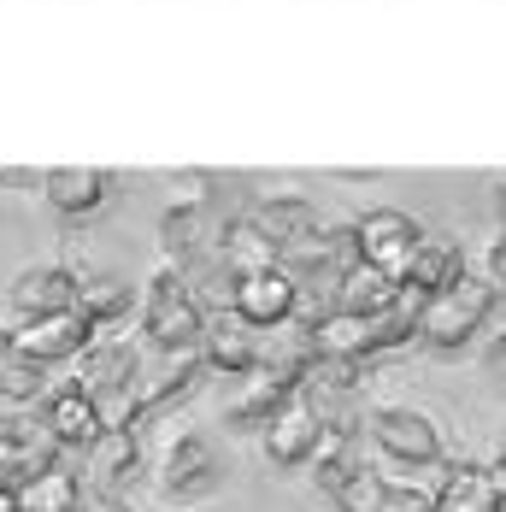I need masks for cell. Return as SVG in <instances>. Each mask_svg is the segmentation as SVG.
Returning a JSON list of instances; mask_svg holds the SVG:
<instances>
[{
  "mask_svg": "<svg viewBox=\"0 0 506 512\" xmlns=\"http://www.w3.org/2000/svg\"><path fill=\"white\" fill-rule=\"evenodd\" d=\"M53 430L42 436H30L24 424H12V418H0V495H24L42 471H53Z\"/></svg>",
  "mask_w": 506,
  "mask_h": 512,
  "instance_id": "cell-1",
  "label": "cell"
},
{
  "mask_svg": "<svg viewBox=\"0 0 506 512\" xmlns=\"http://www.w3.org/2000/svg\"><path fill=\"white\" fill-rule=\"evenodd\" d=\"M89 336H95V318L83 307H65V312H42V318H30L24 330H18V348L30 359H71L89 348Z\"/></svg>",
  "mask_w": 506,
  "mask_h": 512,
  "instance_id": "cell-2",
  "label": "cell"
},
{
  "mask_svg": "<svg viewBox=\"0 0 506 512\" xmlns=\"http://www.w3.org/2000/svg\"><path fill=\"white\" fill-rule=\"evenodd\" d=\"M371 436H377V448H383V454L412 460V465H430L436 454H442L436 424H430L424 412H406V407H383V412H377V424H371Z\"/></svg>",
  "mask_w": 506,
  "mask_h": 512,
  "instance_id": "cell-3",
  "label": "cell"
},
{
  "mask_svg": "<svg viewBox=\"0 0 506 512\" xmlns=\"http://www.w3.org/2000/svg\"><path fill=\"white\" fill-rule=\"evenodd\" d=\"M48 430L59 448H95L106 430V412L89 389H59L48 401Z\"/></svg>",
  "mask_w": 506,
  "mask_h": 512,
  "instance_id": "cell-4",
  "label": "cell"
},
{
  "mask_svg": "<svg viewBox=\"0 0 506 512\" xmlns=\"http://www.w3.org/2000/svg\"><path fill=\"white\" fill-rule=\"evenodd\" d=\"M324 442V418L312 407H283L271 424H265V454L277 465H306Z\"/></svg>",
  "mask_w": 506,
  "mask_h": 512,
  "instance_id": "cell-5",
  "label": "cell"
},
{
  "mask_svg": "<svg viewBox=\"0 0 506 512\" xmlns=\"http://www.w3.org/2000/svg\"><path fill=\"white\" fill-rule=\"evenodd\" d=\"M159 483H165V495H206V489L218 483V460H212L206 436H177V442L165 448Z\"/></svg>",
  "mask_w": 506,
  "mask_h": 512,
  "instance_id": "cell-6",
  "label": "cell"
},
{
  "mask_svg": "<svg viewBox=\"0 0 506 512\" xmlns=\"http://www.w3.org/2000/svg\"><path fill=\"white\" fill-rule=\"evenodd\" d=\"M289 307H295V283H289L283 271L253 265L248 277L236 283V312H242L248 324H277V318H289Z\"/></svg>",
  "mask_w": 506,
  "mask_h": 512,
  "instance_id": "cell-7",
  "label": "cell"
},
{
  "mask_svg": "<svg viewBox=\"0 0 506 512\" xmlns=\"http://www.w3.org/2000/svg\"><path fill=\"white\" fill-rule=\"evenodd\" d=\"M195 330H201L195 307L177 295V283H171V277H159V283H153V295H148V336L159 342V348H183Z\"/></svg>",
  "mask_w": 506,
  "mask_h": 512,
  "instance_id": "cell-8",
  "label": "cell"
},
{
  "mask_svg": "<svg viewBox=\"0 0 506 512\" xmlns=\"http://www.w3.org/2000/svg\"><path fill=\"white\" fill-rule=\"evenodd\" d=\"M83 389L95 401H112V407L136 412L124 401V395H136V359H130V348H101V354L83 365Z\"/></svg>",
  "mask_w": 506,
  "mask_h": 512,
  "instance_id": "cell-9",
  "label": "cell"
},
{
  "mask_svg": "<svg viewBox=\"0 0 506 512\" xmlns=\"http://www.w3.org/2000/svg\"><path fill=\"white\" fill-rule=\"evenodd\" d=\"M89 471H95V483H101V489H118V483L136 471V436H130L124 424H106L101 442L89 448Z\"/></svg>",
  "mask_w": 506,
  "mask_h": 512,
  "instance_id": "cell-10",
  "label": "cell"
},
{
  "mask_svg": "<svg viewBox=\"0 0 506 512\" xmlns=\"http://www.w3.org/2000/svg\"><path fill=\"white\" fill-rule=\"evenodd\" d=\"M483 307H489V289H483V283H465L454 301H442V307L430 312V336H436V342H465L471 324L483 318Z\"/></svg>",
  "mask_w": 506,
  "mask_h": 512,
  "instance_id": "cell-11",
  "label": "cell"
},
{
  "mask_svg": "<svg viewBox=\"0 0 506 512\" xmlns=\"http://www.w3.org/2000/svg\"><path fill=\"white\" fill-rule=\"evenodd\" d=\"M12 295H18V307L30 312V318H42V312H65L71 307V277L53 271V265H42V271H24Z\"/></svg>",
  "mask_w": 506,
  "mask_h": 512,
  "instance_id": "cell-12",
  "label": "cell"
},
{
  "mask_svg": "<svg viewBox=\"0 0 506 512\" xmlns=\"http://www.w3.org/2000/svg\"><path fill=\"white\" fill-rule=\"evenodd\" d=\"M283 401H289V371H265V377H253L248 389L230 401V418H236V424H253V418L271 424V418L283 412Z\"/></svg>",
  "mask_w": 506,
  "mask_h": 512,
  "instance_id": "cell-13",
  "label": "cell"
},
{
  "mask_svg": "<svg viewBox=\"0 0 506 512\" xmlns=\"http://www.w3.org/2000/svg\"><path fill=\"white\" fill-rule=\"evenodd\" d=\"M18 512H83V489H77V477H65V471H42V477L18 495Z\"/></svg>",
  "mask_w": 506,
  "mask_h": 512,
  "instance_id": "cell-14",
  "label": "cell"
},
{
  "mask_svg": "<svg viewBox=\"0 0 506 512\" xmlns=\"http://www.w3.org/2000/svg\"><path fill=\"white\" fill-rule=\"evenodd\" d=\"M365 254H371L377 271H401L406 254H412V224H401V218H371L365 224Z\"/></svg>",
  "mask_w": 506,
  "mask_h": 512,
  "instance_id": "cell-15",
  "label": "cell"
},
{
  "mask_svg": "<svg viewBox=\"0 0 506 512\" xmlns=\"http://www.w3.org/2000/svg\"><path fill=\"white\" fill-rule=\"evenodd\" d=\"M101 171H53L48 177V195L53 206H65V212H89V206L101 201Z\"/></svg>",
  "mask_w": 506,
  "mask_h": 512,
  "instance_id": "cell-16",
  "label": "cell"
},
{
  "mask_svg": "<svg viewBox=\"0 0 506 512\" xmlns=\"http://www.w3.org/2000/svg\"><path fill=\"white\" fill-rule=\"evenodd\" d=\"M0 395L6 401H36L42 395V359H30L24 348L0 365Z\"/></svg>",
  "mask_w": 506,
  "mask_h": 512,
  "instance_id": "cell-17",
  "label": "cell"
},
{
  "mask_svg": "<svg viewBox=\"0 0 506 512\" xmlns=\"http://www.w3.org/2000/svg\"><path fill=\"white\" fill-rule=\"evenodd\" d=\"M383 277H389V271H377V265H371V271H354V277H348L342 301H348V312H354V318H371V312H377L383 301H389V283H383Z\"/></svg>",
  "mask_w": 506,
  "mask_h": 512,
  "instance_id": "cell-18",
  "label": "cell"
},
{
  "mask_svg": "<svg viewBox=\"0 0 506 512\" xmlns=\"http://www.w3.org/2000/svg\"><path fill=\"white\" fill-rule=\"evenodd\" d=\"M336 501H342V512H377V501H383V477L359 465L354 477L336 489Z\"/></svg>",
  "mask_w": 506,
  "mask_h": 512,
  "instance_id": "cell-19",
  "label": "cell"
},
{
  "mask_svg": "<svg viewBox=\"0 0 506 512\" xmlns=\"http://www.w3.org/2000/svg\"><path fill=\"white\" fill-rule=\"evenodd\" d=\"M377 512H436V495H430V489H418V483H383Z\"/></svg>",
  "mask_w": 506,
  "mask_h": 512,
  "instance_id": "cell-20",
  "label": "cell"
},
{
  "mask_svg": "<svg viewBox=\"0 0 506 512\" xmlns=\"http://www.w3.org/2000/svg\"><path fill=\"white\" fill-rule=\"evenodd\" d=\"M212 359H218L224 371H248L259 354H253V342L242 330H218V336H212Z\"/></svg>",
  "mask_w": 506,
  "mask_h": 512,
  "instance_id": "cell-21",
  "label": "cell"
},
{
  "mask_svg": "<svg viewBox=\"0 0 506 512\" xmlns=\"http://www.w3.org/2000/svg\"><path fill=\"white\" fill-rule=\"evenodd\" d=\"M489 265H495V271L506 277V248H495V254H489Z\"/></svg>",
  "mask_w": 506,
  "mask_h": 512,
  "instance_id": "cell-22",
  "label": "cell"
},
{
  "mask_svg": "<svg viewBox=\"0 0 506 512\" xmlns=\"http://www.w3.org/2000/svg\"><path fill=\"white\" fill-rule=\"evenodd\" d=\"M0 512H18V495H0Z\"/></svg>",
  "mask_w": 506,
  "mask_h": 512,
  "instance_id": "cell-23",
  "label": "cell"
}]
</instances>
